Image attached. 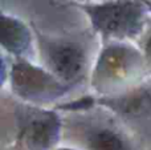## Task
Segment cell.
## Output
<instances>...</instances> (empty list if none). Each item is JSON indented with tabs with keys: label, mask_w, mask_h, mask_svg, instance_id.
I'll return each instance as SVG.
<instances>
[{
	"label": "cell",
	"mask_w": 151,
	"mask_h": 150,
	"mask_svg": "<svg viewBox=\"0 0 151 150\" xmlns=\"http://www.w3.org/2000/svg\"><path fill=\"white\" fill-rule=\"evenodd\" d=\"M91 27L107 43L137 39L145 31V8L141 3L118 1L85 5Z\"/></svg>",
	"instance_id": "7a4b0ae2"
},
{
	"label": "cell",
	"mask_w": 151,
	"mask_h": 150,
	"mask_svg": "<svg viewBox=\"0 0 151 150\" xmlns=\"http://www.w3.org/2000/svg\"><path fill=\"white\" fill-rule=\"evenodd\" d=\"M69 133L85 150H137L127 133L110 120L77 118L69 124Z\"/></svg>",
	"instance_id": "277c9868"
},
{
	"label": "cell",
	"mask_w": 151,
	"mask_h": 150,
	"mask_svg": "<svg viewBox=\"0 0 151 150\" xmlns=\"http://www.w3.org/2000/svg\"><path fill=\"white\" fill-rule=\"evenodd\" d=\"M41 61L56 80L66 87L81 82L86 76L90 58L83 41L69 37L37 35Z\"/></svg>",
	"instance_id": "3957f363"
},
{
	"label": "cell",
	"mask_w": 151,
	"mask_h": 150,
	"mask_svg": "<svg viewBox=\"0 0 151 150\" xmlns=\"http://www.w3.org/2000/svg\"><path fill=\"white\" fill-rule=\"evenodd\" d=\"M141 50H142V53H143L145 60H146L149 72H151V29L145 35L143 39H142V49Z\"/></svg>",
	"instance_id": "8992f818"
},
{
	"label": "cell",
	"mask_w": 151,
	"mask_h": 150,
	"mask_svg": "<svg viewBox=\"0 0 151 150\" xmlns=\"http://www.w3.org/2000/svg\"><path fill=\"white\" fill-rule=\"evenodd\" d=\"M149 71L142 50L125 43H107L93 68V88L121 96L134 89Z\"/></svg>",
	"instance_id": "6da1fadb"
},
{
	"label": "cell",
	"mask_w": 151,
	"mask_h": 150,
	"mask_svg": "<svg viewBox=\"0 0 151 150\" xmlns=\"http://www.w3.org/2000/svg\"><path fill=\"white\" fill-rule=\"evenodd\" d=\"M8 20H9L11 25H8L7 21H5L4 19H1V23H3V41H4V40H8V36H9V35H16V36L28 35L25 29L21 28V27H24V25H20V23H17V21L13 20V19H8ZM8 47H11L9 50H12L13 53L23 55L24 50L28 48V39L13 37V39L11 40V43H9Z\"/></svg>",
	"instance_id": "5b68a950"
}]
</instances>
